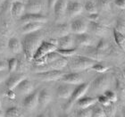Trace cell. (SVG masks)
<instances>
[{"label":"cell","mask_w":125,"mask_h":117,"mask_svg":"<svg viewBox=\"0 0 125 117\" xmlns=\"http://www.w3.org/2000/svg\"><path fill=\"white\" fill-rule=\"evenodd\" d=\"M61 81L63 83L70 84V85H80V84L84 82V78L83 76L81 75L80 73H64L62 77L61 78Z\"/></svg>","instance_id":"cell-9"},{"label":"cell","mask_w":125,"mask_h":117,"mask_svg":"<svg viewBox=\"0 0 125 117\" xmlns=\"http://www.w3.org/2000/svg\"><path fill=\"white\" fill-rule=\"evenodd\" d=\"M107 47H108V43H107V41L106 40H104V39H102L97 42L96 49L100 51V52H102V51H104V50L106 49Z\"/></svg>","instance_id":"cell-40"},{"label":"cell","mask_w":125,"mask_h":117,"mask_svg":"<svg viewBox=\"0 0 125 117\" xmlns=\"http://www.w3.org/2000/svg\"><path fill=\"white\" fill-rule=\"evenodd\" d=\"M104 95L106 96L107 98L109 99L112 103H115V102L117 101L118 96H117V93L115 92V91L111 90V89H106V90L104 92Z\"/></svg>","instance_id":"cell-36"},{"label":"cell","mask_w":125,"mask_h":117,"mask_svg":"<svg viewBox=\"0 0 125 117\" xmlns=\"http://www.w3.org/2000/svg\"><path fill=\"white\" fill-rule=\"evenodd\" d=\"M37 117H48V115L46 114V113H44V114H40V115H39Z\"/></svg>","instance_id":"cell-48"},{"label":"cell","mask_w":125,"mask_h":117,"mask_svg":"<svg viewBox=\"0 0 125 117\" xmlns=\"http://www.w3.org/2000/svg\"><path fill=\"white\" fill-rule=\"evenodd\" d=\"M18 1H21V0H6V2L11 3V4H13V3H14V2H18Z\"/></svg>","instance_id":"cell-49"},{"label":"cell","mask_w":125,"mask_h":117,"mask_svg":"<svg viewBox=\"0 0 125 117\" xmlns=\"http://www.w3.org/2000/svg\"><path fill=\"white\" fill-rule=\"evenodd\" d=\"M116 81V88H117L119 94L122 96L125 97V78L123 73H118L115 78Z\"/></svg>","instance_id":"cell-27"},{"label":"cell","mask_w":125,"mask_h":117,"mask_svg":"<svg viewBox=\"0 0 125 117\" xmlns=\"http://www.w3.org/2000/svg\"><path fill=\"white\" fill-rule=\"evenodd\" d=\"M83 8L89 13H97V7H96V5L94 2H92V1H88V2L85 4Z\"/></svg>","instance_id":"cell-34"},{"label":"cell","mask_w":125,"mask_h":117,"mask_svg":"<svg viewBox=\"0 0 125 117\" xmlns=\"http://www.w3.org/2000/svg\"><path fill=\"white\" fill-rule=\"evenodd\" d=\"M0 117H5V113L3 112V111H2L1 109H0Z\"/></svg>","instance_id":"cell-52"},{"label":"cell","mask_w":125,"mask_h":117,"mask_svg":"<svg viewBox=\"0 0 125 117\" xmlns=\"http://www.w3.org/2000/svg\"><path fill=\"white\" fill-rule=\"evenodd\" d=\"M115 117H123V115H122V113L118 112L117 114H115Z\"/></svg>","instance_id":"cell-51"},{"label":"cell","mask_w":125,"mask_h":117,"mask_svg":"<svg viewBox=\"0 0 125 117\" xmlns=\"http://www.w3.org/2000/svg\"><path fill=\"white\" fill-rule=\"evenodd\" d=\"M124 64H125V63H124Z\"/></svg>","instance_id":"cell-58"},{"label":"cell","mask_w":125,"mask_h":117,"mask_svg":"<svg viewBox=\"0 0 125 117\" xmlns=\"http://www.w3.org/2000/svg\"><path fill=\"white\" fill-rule=\"evenodd\" d=\"M18 67V59L15 57L10 58L7 61V68L10 73H14Z\"/></svg>","instance_id":"cell-32"},{"label":"cell","mask_w":125,"mask_h":117,"mask_svg":"<svg viewBox=\"0 0 125 117\" xmlns=\"http://www.w3.org/2000/svg\"><path fill=\"white\" fill-rule=\"evenodd\" d=\"M89 87H90L89 82H83V83L78 85L75 88H73V93H72L70 98L68 99L67 103L65 105V110L69 111L73 107V105L76 104V102L78 101L79 99L85 96V94L89 90Z\"/></svg>","instance_id":"cell-3"},{"label":"cell","mask_w":125,"mask_h":117,"mask_svg":"<svg viewBox=\"0 0 125 117\" xmlns=\"http://www.w3.org/2000/svg\"><path fill=\"white\" fill-rule=\"evenodd\" d=\"M89 29L97 36H104L107 33V29L97 21H89Z\"/></svg>","instance_id":"cell-24"},{"label":"cell","mask_w":125,"mask_h":117,"mask_svg":"<svg viewBox=\"0 0 125 117\" xmlns=\"http://www.w3.org/2000/svg\"><path fill=\"white\" fill-rule=\"evenodd\" d=\"M71 29H70V25L66 23H61L58 24L54 28V34L57 36L58 38H61V37L66 36L70 33Z\"/></svg>","instance_id":"cell-26"},{"label":"cell","mask_w":125,"mask_h":117,"mask_svg":"<svg viewBox=\"0 0 125 117\" xmlns=\"http://www.w3.org/2000/svg\"><path fill=\"white\" fill-rule=\"evenodd\" d=\"M0 109H1V101H0Z\"/></svg>","instance_id":"cell-57"},{"label":"cell","mask_w":125,"mask_h":117,"mask_svg":"<svg viewBox=\"0 0 125 117\" xmlns=\"http://www.w3.org/2000/svg\"><path fill=\"white\" fill-rule=\"evenodd\" d=\"M91 107L85 108V109H80L76 113V117H91Z\"/></svg>","instance_id":"cell-38"},{"label":"cell","mask_w":125,"mask_h":117,"mask_svg":"<svg viewBox=\"0 0 125 117\" xmlns=\"http://www.w3.org/2000/svg\"><path fill=\"white\" fill-rule=\"evenodd\" d=\"M25 13V5L21 1L14 2L11 5V13L16 18H20Z\"/></svg>","instance_id":"cell-23"},{"label":"cell","mask_w":125,"mask_h":117,"mask_svg":"<svg viewBox=\"0 0 125 117\" xmlns=\"http://www.w3.org/2000/svg\"><path fill=\"white\" fill-rule=\"evenodd\" d=\"M67 0H58L55 5L54 6V12H55L56 19H61L63 17L66 13V7H67Z\"/></svg>","instance_id":"cell-20"},{"label":"cell","mask_w":125,"mask_h":117,"mask_svg":"<svg viewBox=\"0 0 125 117\" xmlns=\"http://www.w3.org/2000/svg\"><path fill=\"white\" fill-rule=\"evenodd\" d=\"M58 0H48V7L49 9H54V6L55 5Z\"/></svg>","instance_id":"cell-46"},{"label":"cell","mask_w":125,"mask_h":117,"mask_svg":"<svg viewBox=\"0 0 125 117\" xmlns=\"http://www.w3.org/2000/svg\"><path fill=\"white\" fill-rule=\"evenodd\" d=\"M114 104H115V103H112V104L110 105V106H108L104 107V112H105L106 116L110 117L111 115H115V112H116V107L114 106Z\"/></svg>","instance_id":"cell-41"},{"label":"cell","mask_w":125,"mask_h":117,"mask_svg":"<svg viewBox=\"0 0 125 117\" xmlns=\"http://www.w3.org/2000/svg\"><path fill=\"white\" fill-rule=\"evenodd\" d=\"M59 117H72V116H70V115H62Z\"/></svg>","instance_id":"cell-54"},{"label":"cell","mask_w":125,"mask_h":117,"mask_svg":"<svg viewBox=\"0 0 125 117\" xmlns=\"http://www.w3.org/2000/svg\"><path fill=\"white\" fill-rule=\"evenodd\" d=\"M48 117H55V115H54L53 113H50L49 115H48Z\"/></svg>","instance_id":"cell-55"},{"label":"cell","mask_w":125,"mask_h":117,"mask_svg":"<svg viewBox=\"0 0 125 117\" xmlns=\"http://www.w3.org/2000/svg\"><path fill=\"white\" fill-rule=\"evenodd\" d=\"M89 21H97L99 20V14L97 13H89V15L88 16Z\"/></svg>","instance_id":"cell-42"},{"label":"cell","mask_w":125,"mask_h":117,"mask_svg":"<svg viewBox=\"0 0 125 117\" xmlns=\"http://www.w3.org/2000/svg\"><path fill=\"white\" fill-rule=\"evenodd\" d=\"M24 79H26V74L25 73H13L8 77L7 80L5 81V86H6L7 89H13V90H14L16 87L18 86V84L22 80H24Z\"/></svg>","instance_id":"cell-10"},{"label":"cell","mask_w":125,"mask_h":117,"mask_svg":"<svg viewBox=\"0 0 125 117\" xmlns=\"http://www.w3.org/2000/svg\"><path fill=\"white\" fill-rule=\"evenodd\" d=\"M122 115H123V117H125V106L123 107V109H122Z\"/></svg>","instance_id":"cell-50"},{"label":"cell","mask_w":125,"mask_h":117,"mask_svg":"<svg viewBox=\"0 0 125 117\" xmlns=\"http://www.w3.org/2000/svg\"><path fill=\"white\" fill-rule=\"evenodd\" d=\"M60 57H61V55L55 51V52L49 53L48 55H45L44 57H42L39 60L34 61V64L37 65V66H43V65L51 64V63H53L54 61L57 60L58 58H60Z\"/></svg>","instance_id":"cell-18"},{"label":"cell","mask_w":125,"mask_h":117,"mask_svg":"<svg viewBox=\"0 0 125 117\" xmlns=\"http://www.w3.org/2000/svg\"><path fill=\"white\" fill-rule=\"evenodd\" d=\"M64 73L62 71L59 70H48L44 72H39L35 73L34 77H36L38 80L42 81H55L61 80Z\"/></svg>","instance_id":"cell-6"},{"label":"cell","mask_w":125,"mask_h":117,"mask_svg":"<svg viewBox=\"0 0 125 117\" xmlns=\"http://www.w3.org/2000/svg\"><path fill=\"white\" fill-rule=\"evenodd\" d=\"M20 21L22 24L29 23V22H38V23L44 24L47 22V17L43 14H40V13H26L21 17H20Z\"/></svg>","instance_id":"cell-8"},{"label":"cell","mask_w":125,"mask_h":117,"mask_svg":"<svg viewBox=\"0 0 125 117\" xmlns=\"http://www.w3.org/2000/svg\"><path fill=\"white\" fill-rule=\"evenodd\" d=\"M6 95H7V96L9 97V98H12L13 99L14 97H15V94H14V92H13V89H7V92H6Z\"/></svg>","instance_id":"cell-45"},{"label":"cell","mask_w":125,"mask_h":117,"mask_svg":"<svg viewBox=\"0 0 125 117\" xmlns=\"http://www.w3.org/2000/svg\"><path fill=\"white\" fill-rule=\"evenodd\" d=\"M56 46H57V48H62V49L74 48V46H75L74 37L68 34L66 36L58 38L56 39Z\"/></svg>","instance_id":"cell-13"},{"label":"cell","mask_w":125,"mask_h":117,"mask_svg":"<svg viewBox=\"0 0 125 117\" xmlns=\"http://www.w3.org/2000/svg\"><path fill=\"white\" fill-rule=\"evenodd\" d=\"M113 33H114V38H115V42H116V44L118 45V47H120L121 49L125 53V37H124V35L120 33L119 31H115V30H114Z\"/></svg>","instance_id":"cell-28"},{"label":"cell","mask_w":125,"mask_h":117,"mask_svg":"<svg viewBox=\"0 0 125 117\" xmlns=\"http://www.w3.org/2000/svg\"><path fill=\"white\" fill-rule=\"evenodd\" d=\"M115 4L121 9H125V0H115Z\"/></svg>","instance_id":"cell-43"},{"label":"cell","mask_w":125,"mask_h":117,"mask_svg":"<svg viewBox=\"0 0 125 117\" xmlns=\"http://www.w3.org/2000/svg\"><path fill=\"white\" fill-rule=\"evenodd\" d=\"M96 63H97V61L92 59V58H89L88 56L78 55V56L73 57V60L69 63V68L73 72L79 73L81 71L90 69Z\"/></svg>","instance_id":"cell-2"},{"label":"cell","mask_w":125,"mask_h":117,"mask_svg":"<svg viewBox=\"0 0 125 117\" xmlns=\"http://www.w3.org/2000/svg\"><path fill=\"white\" fill-rule=\"evenodd\" d=\"M55 52L58 53L62 57H73L74 55H76V53H77V50L76 48H69V49H62V48H57V49L55 50Z\"/></svg>","instance_id":"cell-30"},{"label":"cell","mask_w":125,"mask_h":117,"mask_svg":"<svg viewBox=\"0 0 125 117\" xmlns=\"http://www.w3.org/2000/svg\"><path fill=\"white\" fill-rule=\"evenodd\" d=\"M110 83H111V81H110L109 76L105 73H99V75H97L94 79V81L90 84V87L93 92L104 93L106 89H108Z\"/></svg>","instance_id":"cell-4"},{"label":"cell","mask_w":125,"mask_h":117,"mask_svg":"<svg viewBox=\"0 0 125 117\" xmlns=\"http://www.w3.org/2000/svg\"><path fill=\"white\" fill-rule=\"evenodd\" d=\"M42 2L40 0H28L25 5V13H40L42 11Z\"/></svg>","instance_id":"cell-17"},{"label":"cell","mask_w":125,"mask_h":117,"mask_svg":"<svg viewBox=\"0 0 125 117\" xmlns=\"http://www.w3.org/2000/svg\"><path fill=\"white\" fill-rule=\"evenodd\" d=\"M70 29L74 34L86 33L89 29V22L83 18H76L71 22Z\"/></svg>","instance_id":"cell-7"},{"label":"cell","mask_w":125,"mask_h":117,"mask_svg":"<svg viewBox=\"0 0 125 117\" xmlns=\"http://www.w3.org/2000/svg\"><path fill=\"white\" fill-rule=\"evenodd\" d=\"M83 11V5L81 3L75 2V1H69L67 3L66 7V14H68L69 17L74 18L76 16L80 15Z\"/></svg>","instance_id":"cell-11"},{"label":"cell","mask_w":125,"mask_h":117,"mask_svg":"<svg viewBox=\"0 0 125 117\" xmlns=\"http://www.w3.org/2000/svg\"><path fill=\"white\" fill-rule=\"evenodd\" d=\"M73 88L70 86V84H63V85H59L56 88V95L59 98L62 99H69L71 95L73 93Z\"/></svg>","instance_id":"cell-19"},{"label":"cell","mask_w":125,"mask_h":117,"mask_svg":"<svg viewBox=\"0 0 125 117\" xmlns=\"http://www.w3.org/2000/svg\"><path fill=\"white\" fill-rule=\"evenodd\" d=\"M74 42L75 45L80 47H90L93 44V39L87 33L75 34Z\"/></svg>","instance_id":"cell-16"},{"label":"cell","mask_w":125,"mask_h":117,"mask_svg":"<svg viewBox=\"0 0 125 117\" xmlns=\"http://www.w3.org/2000/svg\"><path fill=\"white\" fill-rule=\"evenodd\" d=\"M43 29V24L38 23V22H29V23L23 24V26L21 28V32L23 34H30L35 31H40Z\"/></svg>","instance_id":"cell-25"},{"label":"cell","mask_w":125,"mask_h":117,"mask_svg":"<svg viewBox=\"0 0 125 117\" xmlns=\"http://www.w3.org/2000/svg\"><path fill=\"white\" fill-rule=\"evenodd\" d=\"M38 94H39V91H33L31 94L25 96V97L23 99V102H22L24 108H26L29 111H32V110H34L36 108L37 106L39 105V102H38Z\"/></svg>","instance_id":"cell-12"},{"label":"cell","mask_w":125,"mask_h":117,"mask_svg":"<svg viewBox=\"0 0 125 117\" xmlns=\"http://www.w3.org/2000/svg\"><path fill=\"white\" fill-rule=\"evenodd\" d=\"M91 117H107L104 110V107L100 104L97 105L96 103L93 106H91Z\"/></svg>","instance_id":"cell-29"},{"label":"cell","mask_w":125,"mask_h":117,"mask_svg":"<svg viewBox=\"0 0 125 117\" xmlns=\"http://www.w3.org/2000/svg\"><path fill=\"white\" fill-rule=\"evenodd\" d=\"M43 41V33L41 30L32 33L26 34L23 40L21 42L22 45V51L25 54V56L29 61H32L34 54L39 48L40 44Z\"/></svg>","instance_id":"cell-1"},{"label":"cell","mask_w":125,"mask_h":117,"mask_svg":"<svg viewBox=\"0 0 125 117\" xmlns=\"http://www.w3.org/2000/svg\"><path fill=\"white\" fill-rule=\"evenodd\" d=\"M96 103H97L96 97L84 96L76 102V105L78 106V107L80 109H85V108H89V107L93 106Z\"/></svg>","instance_id":"cell-21"},{"label":"cell","mask_w":125,"mask_h":117,"mask_svg":"<svg viewBox=\"0 0 125 117\" xmlns=\"http://www.w3.org/2000/svg\"><path fill=\"white\" fill-rule=\"evenodd\" d=\"M4 79H5V75H4L2 73V72H1V73H0V83L4 81Z\"/></svg>","instance_id":"cell-47"},{"label":"cell","mask_w":125,"mask_h":117,"mask_svg":"<svg viewBox=\"0 0 125 117\" xmlns=\"http://www.w3.org/2000/svg\"><path fill=\"white\" fill-rule=\"evenodd\" d=\"M123 76H124V78H125V69H124V70H123Z\"/></svg>","instance_id":"cell-56"},{"label":"cell","mask_w":125,"mask_h":117,"mask_svg":"<svg viewBox=\"0 0 125 117\" xmlns=\"http://www.w3.org/2000/svg\"><path fill=\"white\" fill-rule=\"evenodd\" d=\"M56 49H57V47H56L55 44H53L50 40L49 41L43 40L42 43L40 44V46L39 47V48L37 49L36 53L34 54L32 61L34 62V61H36V60H39V59H40V58L44 57L45 55H48L49 53L55 52Z\"/></svg>","instance_id":"cell-5"},{"label":"cell","mask_w":125,"mask_h":117,"mask_svg":"<svg viewBox=\"0 0 125 117\" xmlns=\"http://www.w3.org/2000/svg\"><path fill=\"white\" fill-rule=\"evenodd\" d=\"M15 90L18 91L19 93L24 96H27L31 94V92H33L34 90V86L33 83L31 82L28 79H24L18 84V86L15 88Z\"/></svg>","instance_id":"cell-14"},{"label":"cell","mask_w":125,"mask_h":117,"mask_svg":"<svg viewBox=\"0 0 125 117\" xmlns=\"http://www.w3.org/2000/svg\"><path fill=\"white\" fill-rule=\"evenodd\" d=\"M6 117H22V113L17 106H11L5 111Z\"/></svg>","instance_id":"cell-31"},{"label":"cell","mask_w":125,"mask_h":117,"mask_svg":"<svg viewBox=\"0 0 125 117\" xmlns=\"http://www.w3.org/2000/svg\"><path fill=\"white\" fill-rule=\"evenodd\" d=\"M115 31H119L120 33L125 34V20L124 19H118L116 21V25H115Z\"/></svg>","instance_id":"cell-37"},{"label":"cell","mask_w":125,"mask_h":117,"mask_svg":"<svg viewBox=\"0 0 125 117\" xmlns=\"http://www.w3.org/2000/svg\"><path fill=\"white\" fill-rule=\"evenodd\" d=\"M7 67V63L5 61H0V73L4 72Z\"/></svg>","instance_id":"cell-44"},{"label":"cell","mask_w":125,"mask_h":117,"mask_svg":"<svg viewBox=\"0 0 125 117\" xmlns=\"http://www.w3.org/2000/svg\"><path fill=\"white\" fill-rule=\"evenodd\" d=\"M96 99H97V102H98L103 107L108 106H110V105L112 104V102L110 101L109 99L107 98L104 94H103V95H99V96L96 97Z\"/></svg>","instance_id":"cell-39"},{"label":"cell","mask_w":125,"mask_h":117,"mask_svg":"<svg viewBox=\"0 0 125 117\" xmlns=\"http://www.w3.org/2000/svg\"><path fill=\"white\" fill-rule=\"evenodd\" d=\"M52 100V96L50 91L47 88H43L40 91H39L38 94V102H39V106L42 108H44L49 104Z\"/></svg>","instance_id":"cell-15"},{"label":"cell","mask_w":125,"mask_h":117,"mask_svg":"<svg viewBox=\"0 0 125 117\" xmlns=\"http://www.w3.org/2000/svg\"><path fill=\"white\" fill-rule=\"evenodd\" d=\"M90 69L98 73H105L107 71L109 70V67H107V66L102 64H99V63L97 62V63H96Z\"/></svg>","instance_id":"cell-33"},{"label":"cell","mask_w":125,"mask_h":117,"mask_svg":"<svg viewBox=\"0 0 125 117\" xmlns=\"http://www.w3.org/2000/svg\"><path fill=\"white\" fill-rule=\"evenodd\" d=\"M8 49L10 50L11 52L14 53V54H19L22 51V45L21 42L17 39L16 37H12L9 39L7 43Z\"/></svg>","instance_id":"cell-22"},{"label":"cell","mask_w":125,"mask_h":117,"mask_svg":"<svg viewBox=\"0 0 125 117\" xmlns=\"http://www.w3.org/2000/svg\"><path fill=\"white\" fill-rule=\"evenodd\" d=\"M5 1H6V0H0V6H1V5H2Z\"/></svg>","instance_id":"cell-53"},{"label":"cell","mask_w":125,"mask_h":117,"mask_svg":"<svg viewBox=\"0 0 125 117\" xmlns=\"http://www.w3.org/2000/svg\"><path fill=\"white\" fill-rule=\"evenodd\" d=\"M96 7L102 11H108L110 9L109 0H96Z\"/></svg>","instance_id":"cell-35"}]
</instances>
